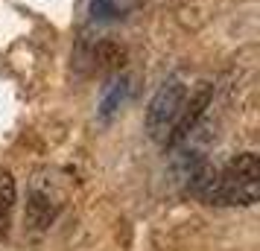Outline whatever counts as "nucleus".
<instances>
[{
  "instance_id": "423d86ee",
  "label": "nucleus",
  "mask_w": 260,
  "mask_h": 251,
  "mask_svg": "<svg viewBox=\"0 0 260 251\" xmlns=\"http://www.w3.org/2000/svg\"><path fill=\"white\" fill-rule=\"evenodd\" d=\"M94 61H96L100 70L114 73L126 64V50L120 47V44H114V41H103V44L94 50Z\"/></svg>"
},
{
  "instance_id": "39448f33",
  "label": "nucleus",
  "mask_w": 260,
  "mask_h": 251,
  "mask_svg": "<svg viewBox=\"0 0 260 251\" xmlns=\"http://www.w3.org/2000/svg\"><path fill=\"white\" fill-rule=\"evenodd\" d=\"M15 196H18L15 175L9 169L0 167V234L9 231V216H12V207H15Z\"/></svg>"
},
{
  "instance_id": "7ed1b4c3",
  "label": "nucleus",
  "mask_w": 260,
  "mask_h": 251,
  "mask_svg": "<svg viewBox=\"0 0 260 251\" xmlns=\"http://www.w3.org/2000/svg\"><path fill=\"white\" fill-rule=\"evenodd\" d=\"M219 178L231 181V184H251L260 181V161L254 152H240L237 158L228 161V167L219 169Z\"/></svg>"
},
{
  "instance_id": "0eeeda50",
  "label": "nucleus",
  "mask_w": 260,
  "mask_h": 251,
  "mask_svg": "<svg viewBox=\"0 0 260 251\" xmlns=\"http://www.w3.org/2000/svg\"><path fill=\"white\" fill-rule=\"evenodd\" d=\"M138 6H141V0H91L94 18H120Z\"/></svg>"
},
{
  "instance_id": "f03ea898",
  "label": "nucleus",
  "mask_w": 260,
  "mask_h": 251,
  "mask_svg": "<svg viewBox=\"0 0 260 251\" xmlns=\"http://www.w3.org/2000/svg\"><path fill=\"white\" fill-rule=\"evenodd\" d=\"M211 99H213V85L211 82H202L193 94H187V99H184V105H181V111H178L176 123H173V129H170V134L164 137L167 149L181 146L190 134H193V129L199 126V120L205 117V111H208V105H211Z\"/></svg>"
},
{
  "instance_id": "f257e3e1",
  "label": "nucleus",
  "mask_w": 260,
  "mask_h": 251,
  "mask_svg": "<svg viewBox=\"0 0 260 251\" xmlns=\"http://www.w3.org/2000/svg\"><path fill=\"white\" fill-rule=\"evenodd\" d=\"M184 99H187V85L181 76H173V79H167L155 96L149 99V108H146V132L152 140L158 144H164V137L170 134L173 129V123H176L178 111L184 105Z\"/></svg>"
},
{
  "instance_id": "6e6552de",
  "label": "nucleus",
  "mask_w": 260,
  "mask_h": 251,
  "mask_svg": "<svg viewBox=\"0 0 260 251\" xmlns=\"http://www.w3.org/2000/svg\"><path fill=\"white\" fill-rule=\"evenodd\" d=\"M126 91H129L126 79H120V82H111V85H108L106 96H103V102H100V117H103V120L111 117V114L120 108V102L126 99Z\"/></svg>"
},
{
  "instance_id": "20e7f679",
  "label": "nucleus",
  "mask_w": 260,
  "mask_h": 251,
  "mask_svg": "<svg viewBox=\"0 0 260 251\" xmlns=\"http://www.w3.org/2000/svg\"><path fill=\"white\" fill-rule=\"evenodd\" d=\"M56 219V202L50 199V193H32L26 202V225L44 231Z\"/></svg>"
}]
</instances>
